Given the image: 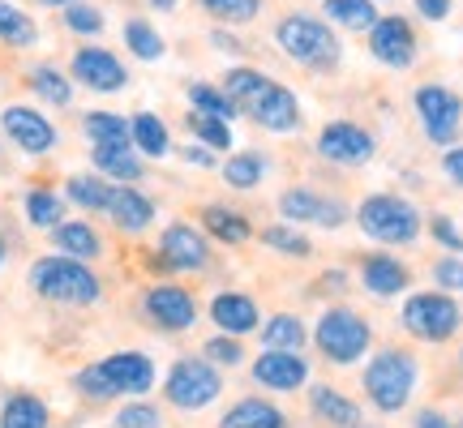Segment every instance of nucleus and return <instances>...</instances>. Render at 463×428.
Returning a JSON list of instances; mask_svg holds the SVG:
<instances>
[{
	"label": "nucleus",
	"mask_w": 463,
	"mask_h": 428,
	"mask_svg": "<svg viewBox=\"0 0 463 428\" xmlns=\"http://www.w3.org/2000/svg\"><path fill=\"white\" fill-rule=\"evenodd\" d=\"M416 381H420V368H416V356L403 351V347H382L373 351V360L364 364V398L378 407L382 415L403 412L416 395Z\"/></svg>",
	"instance_id": "obj_1"
},
{
	"label": "nucleus",
	"mask_w": 463,
	"mask_h": 428,
	"mask_svg": "<svg viewBox=\"0 0 463 428\" xmlns=\"http://www.w3.org/2000/svg\"><path fill=\"white\" fill-rule=\"evenodd\" d=\"M31 287L43 300H52V304H78V309H82V304H95V300L103 296L99 274L86 262H73V257H61V253L39 257V262L31 265Z\"/></svg>",
	"instance_id": "obj_2"
},
{
	"label": "nucleus",
	"mask_w": 463,
	"mask_h": 428,
	"mask_svg": "<svg viewBox=\"0 0 463 428\" xmlns=\"http://www.w3.org/2000/svg\"><path fill=\"white\" fill-rule=\"evenodd\" d=\"M352 214H356V228L378 245H416L425 228L420 210L399 193H369Z\"/></svg>",
	"instance_id": "obj_3"
},
{
	"label": "nucleus",
	"mask_w": 463,
	"mask_h": 428,
	"mask_svg": "<svg viewBox=\"0 0 463 428\" xmlns=\"http://www.w3.org/2000/svg\"><path fill=\"white\" fill-rule=\"evenodd\" d=\"M275 43L288 60H297L305 69H331L339 65V39L326 22H317V17H283L279 26H275Z\"/></svg>",
	"instance_id": "obj_4"
},
{
	"label": "nucleus",
	"mask_w": 463,
	"mask_h": 428,
	"mask_svg": "<svg viewBox=\"0 0 463 428\" xmlns=\"http://www.w3.org/2000/svg\"><path fill=\"white\" fill-rule=\"evenodd\" d=\"M314 343L331 364H356V360H364V351L373 343V326H369L356 309L331 304L326 313L317 317Z\"/></svg>",
	"instance_id": "obj_5"
},
{
	"label": "nucleus",
	"mask_w": 463,
	"mask_h": 428,
	"mask_svg": "<svg viewBox=\"0 0 463 428\" xmlns=\"http://www.w3.org/2000/svg\"><path fill=\"white\" fill-rule=\"evenodd\" d=\"M399 321L420 343H447V339H455V330L463 326V309L450 300V292H412L403 300Z\"/></svg>",
	"instance_id": "obj_6"
},
{
	"label": "nucleus",
	"mask_w": 463,
	"mask_h": 428,
	"mask_svg": "<svg viewBox=\"0 0 463 428\" xmlns=\"http://www.w3.org/2000/svg\"><path fill=\"white\" fill-rule=\"evenodd\" d=\"M164 395L181 412H202V407H211L223 395V377H219V368L206 356H184V360L167 368Z\"/></svg>",
	"instance_id": "obj_7"
},
{
	"label": "nucleus",
	"mask_w": 463,
	"mask_h": 428,
	"mask_svg": "<svg viewBox=\"0 0 463 428\" xmlns=\"http://www.w3.org/2000/svg\"><path fill=\"white\" fill-rule=\"evenodd\" d=\"M416 116H420V129L433 146H455L463 129V99L450 90V86H420L416 90Z\"/></svg>",
	"instance_id": "obj_8"
},
{
	"label": "nucleus",
	"mask_w": 463,
	"mask_h": 428,
	"mask_svg": "<svg viewBox=\"0 0 463 428\" xmlns=\"http://www.w3.org/2000/svg\"><path fill=\"white\" fill-rule=\"evenodd\" d=\"M142 313L150 317V326L167 330V334H181L198 321V300L189 287H176V283H155L146 296H142Z\"/></svg>",
	"instance_id": "obj_9"
},
{
	"label": "nucleus",
	"mask_w": 463,
	"mask_h": 428,
	"mask_svg": "<svg viewBox=\"0 0 463 428\" xmlns=\"http://www.w3.org/2000/svg\"><path fill=\"white\" fill-rule=\"evenodd\" d=\"M159 265L164 270H206L211 265V240H206V231H198L194 223H172L164 228L159 236Z\"/></svg>",
	"instance_id": "obj_10"
},
{
	"label": "nucleus",
	"mask_w": 463,
	"mask_h": 428,
	"mask_svg": "<svg viewBox=\"0 0 463 428\" xmlns=\"http://www.w3.org/2000/svg\"><path fill=\"white\" fill-rule=\"evenodd\" d=\"M373 150H378L373 133L361 129V125H352V120H331L326 129L317 133V154H322V159H331V163H339V167L369 163V159H373Z\"/></svg>",
	"instance_id": "obj_11"
},
{
	"label": "nucleus",
	"mask_w": 463,
	"mask_h": 428,
	"mask_svg": "<svg viewBox=\"0 0 463 428\" xmlns=\"http://www.w3.org/2000/svg\"><path fill=\"white\" fill-rule=\"evenodd\" d=\"M0 129H5V137L14 142L22 154H48V150H56V125H52L43 112H34V107H22V103H14V107H5L0 112Z\"/></svg>",
	"instance_id": "obj_12"
},
{
	"label": "nucleus",
	"mask_w": 463,
	"mask_h": 428,
	"mask_svg": "<svg viewBox=\"0 0 463 428\" xmlns=\"http://www.w3.org/2000/svg\"><path fill=\"white\" fill-rule=\"evenodd\" d=\"M369 51H373V60L391 69H408L416 60V31L408 17L399 14H386L378 17L373 26H369Z\"/></svg>",
	"instance_id": "obj_13"
},
{
	"label": "nucleus",
	"mask_w": 463,
	"mask_h": 428,
	"mask_svg": "<svg viewBox=\"0 0 463 428\" xmlns=\"http://www.w3.org/2000/svg\"><path fill=\"white\" fill-rule=\"evenodd\" d=\"M279 214L288 223H317V228H344L347 223L344 201L326 198V193H314V189H283Z\"/></svg>",
	"instance_id": "obj_14"
},
{
	"label": "nucleus",
	"mask_w": 463,
	"mask_h": 428,
	"mask_svg": "<svg viewBox=\"0 0 463 428\" xmlns=\"http://www.w3.org/2000/svg\"><path fill=\"white\" fill-rule=\"evenodd\" d=\"M249 373H253V381H258L262 390H275V395H288V390L309 386V360H305L300 351H262Z\"/></svg>",
	"instance_id": "obj_15"
},
{
	"label": "nucleus",
	"mask_w": 463,
	"mask_h": 428,
	"mask_svg": "<svg viewBox=\"0 0 463 428\" xmlns=\"http://www.w3.org/2000/svg\"><path fill=\"white\" fill-rule=\"evenodd\" d=\"M73 78L82 86H90V90H99V95H112V90H125V82H129V73H125V65L116 60L108 48H78L73 51Z\"/></svg>",
	"instance_id": "obj_16"
},
{
	"label": "nucleus",
	"mask_w": 463,
	"mask_h": 428,
	"mask_svg": "<svg viewBox=\"0 0 463 428\" xmlns=\"http://www.w3.org/2000/svg\"><path fill=\"white\" fill-rule=\"evenodd\" d=\"M356 274H361L364 292L378 300H391L412 287V270L399 262V257H391V253H364L361 265H356Z\"/></svg>",
	"instance_id": "obj_17"
},
{
	"label": "nucleus",
	"mask_w": 463,
	"mask_h": 428,
	"mask_svg": "<svg viewBox=\"0 0 463 428\" xmlns=\"http://www.w3.org/2000/svg\"><path fill=\"white\" fill-rule=\"evenodd\" d=\"M245 116L253 125H262L266 133H292V129H300V120H305V116H300V99L279 82L266 86L262 99L253 103Z\"/></svg>",
	"instance_id": "obj_18"
},
{
	"label": "nucleus",
	"mask_w": 463,
	"mask_h": 428,
	"mask_svg": "<svg viewBox=\"0 0 463 428\" xmlns=\"http://www.w3.org/2000/svg\"><path fill=\"white\" fill-rule=\"evenodd\" d=\"M211 321L219 326V334L241 339V334L262 326V309H258V300L245 296V292H219V296L211 300Z\"/></svg>",
	"instance_id": "obj_19"
},
{
	"label": "nucleus",
	"mask_w": 463,
	"mask_h": 428,
	"mask_svg": "<svg viewBox=\"0 0 463 428\" xmlns=\"http://www.w3.org/2000/svg\"><path fill=\"white\" fill-rule=\"evenodd\" d=\"M99 368H103V377L112 381L116 395H146L150 386H155V364L142 351H116Z\"/></svg>",
	"instance_id": "obj_20"
},
{
	"label": "nucleus",
	"mask_w": 463,
	"mask_h": 428,
	"mask_svg": "<svg viewBox=\"0 0 463 428\" xmlns=\"http://www.w3.org/2000/svg\"><path fill=\"white\" fill-rule=\"evenodd\" d=\"M52 248L61 257H73V262H95L103 253V236L86 219H69V223L52 228Z\"/></svg>",
	"instance_id": "obj_21"
},
{
	"label": "nucleus",
	"mask_w": 463,
	"mask_h": 428,
	"mask_svg": "<svg viewBox=\"0 0 463 428\" xmlns=\"http://www.w3.org/2000/svg\"><path fill=\"white\" fill-rule=\"evenodd\" d=\"M108 214H112L116 228L133 236V231H146L150 223H155V201H150L146 193H137L133 184H120V189H112Z\"/></svg>",
	"instance_id": "obj_22"
},
{
	"label": "nucleus",
	"mask_w": 463,
	"mask_h": 428,
	"mask_svg": "<svg viewBox=\"0 0 463 428\" xmlns=\"http://www.w3.org/2000/svg\"><path fill=\"white\" fill-rule=\"evenodd\" d=\"M219 428H288V415L266 398H241L223 412Z\"/></svg>",
	"instance_id": "obj_23"
},
{
	"label": "nucleus",
	"mask_w": 463,
	"mask_h": 428,
	"mask_svg": "<svg viewBox=\"0 0 463 428\" xmlns=\"http://www.w3.org/2000/svg\"><path fill=\"white\" fill-rule=\"evenodd\" d=\"M202 231L219 240V245H245L253 228H249V219L241 210H232V206H202Z\"/></svg>",
	"instance_id": "obj_24"
},
{
	"label": "nucleus",
	"mask_w": 463,
	"mask_h": 428,
	"mask_svg": "<svg viewBox=\"0 0 463 428\" xmlns=\"http://www.w3.org/2000/svg\"><path fill=\"white\" fill-rule=\"evenodd\" d=\"M309 407H314V415L322 424H335V428L361 424V407L347 395H339L335 386H314V390H309Z\"/></svg>",
	"instance_id": "obj_25"
},
{
	"label": "nucleus",
	"mask_w": 463,
	"mask_h": 428,
	"mask_svg": "<svg viewBox=\"0 0 463 428\" xmlns=\"http://www.w3.org/2000/svg\"><path fill=\"white\" fill-rule=\"evenodd\" d=\"M309 339V330L297 313H270L262 326V347L266 351H300Z\"/></svg>",
	"instance_id": "obj_26"
},
{
	"label": "nucleus",
	"mask_w": 463,
	"mask_h": 428,
	"mask_svg": "<svg viewBox=\"0 0 463 428\" xmlns=\"http://www.w3.org/2000/svg\"><path fill=\"white\" fill-rule=\"evenodd\" d=\"M129 137H133V150H142L146 159H164L167 150H172L167 125L155 112H137V116H133V120H129Z\"/></svg>",
	"instance_id": "obj_27"
},
{
	"label": "nucleus",
	"mask_w": 463,
	"mask_h": 428,
	"mask_svg": "<svg viewBox=\"0 0 463 428\" xmlns=\"http://www.w3.org/2000/svg\"><path fill=\"white\" fill-rule=\"evenodd\" d=\"M266 86H270V78H266V73L241 65V69H228V73H223V86H219V90H223V95L236 103V112H249L253 103L262 99Z\"/></svg>",
	"instance_id": "obj_28"
},
{
	"label": "nucleus",
	"mask_w": 463,
	"mask_h": 428,
	"mask_svg": "<svg viewBox=\"0 0 463 428\" xmlns=\"http://www.w3.org/2000/svg\"><path fill=\"white\" fill-rule=\"evenodd\" d=\"M219 172H223V184H228V189L249 193V189H258V184L266 181V159L258 150H236V154H228V163L219 167Z\"/></svg>",
	"instance_id": "obj_29"
},
{
	"label": "nucleus",
	"mask_w": 463,
	"mask_h": 428,
	"mask_svg": "<svg viewBox=\"0 0 463 428\" xmlns=\"http://www.w3.org/2000/svg\"><path fill=\"white\" fill-rule=\"evenodd\" d=\"M0 428H48V403L34 395H9L0 407Z\"/></svg>",
	"instance_id": "obj_30"
},
{
	"label": "nucleus",
	"mask_w": 463,
	"mask_h": 428,
	"mask_svg": "<svg viewBox=\"0 0 463 428\" xmlns=\"http://www.w3.org/2000/svg\"><path fill=\"white\" fill-rule=\"evenodd\" d=\"M90 159L99 167L103 176H112V181H142V159L133 154V146H95L90 150Z\"/></svg>",
	"instance_id": "obj_31"
},
{
	"label": "nucleus",
	"mask_w": 463,
	"mask_h": 428,
	"mask_svg": "<svg viewBox=\"0 0 463 428\" xmlns=\"http://www.w3.org/2000/svg\"><path fill=\"white\" fill-rule=\"evenodd\" d=\"M82 129H86V137H90L95 146H133L129 120H125V116H116V112H90L82 120Z\"/></svg>",
	"instance_id": "obj_32"
},
{
	"label": "nucleus",
	"mask_w": 463,
	"mask_h": 428,
	"mask_svg": "<svg viewBox=\"0 0 463 428\" xmlns=\"http://www.w3.org/2000/svg\"><path fill=\"white\" fill-rule=\"evenodd\" d=\"M65 198L73 201V206H82V210L99 214V210H108V201H112V184L103 181V176H69Z\"/></svg>",
	"instance_id": "obj_33"
},
{
	"label": "nucleus",
	"mask_w": 463,
	"mask_h": 428,
	"mask_svg": "<svg viewBox=\"0 0 463 428\" xmlns=\"http://www.w3.org/2000/svg\"><path fill=\"white\" fill-rule=\"evenodd\" d=\"M262 245L283 253V257H314V240L297 231V223H270L262 228Z\"/></svg>",
	"instance_id": "obj_34"
},
{
	"label": "nucleus",
	"mask_w": 463,
	"mask_h": 428,
	"mask_svg": "<svg viewBox=\"0 0 463 428\" xmlns=\"http://www.w3.org/2000/svg\"><path fill=\"white\" fill-rule=\"evenodd\" d=\"M322 9H326L331 22H339L347 31H369L378 22V5L373 0H326Z\"/></svg>",
	"instance_id": "obj_35"
},
{
	"label": "nucleus",
	"mask_w": 463,
	"mask_h": 428,
	"mask_svg": "<svg viewBox=\"0 0 463 428\" xmlns=\"http://www.w3.org/2000/svg\"><path fill=\"white\" fill-rule=\"evenodd\" d=\"M31 90L43 103H52V107H69V99H73V86H69V78L61 73V69H52V65L31 69Z\"/></svg>",
	"instance_id": "obj_36"
},
{
	"label": "nucleus",
	"mask_w": 463,
	"mask_h": 428,
	"mask_svg": "<svg viewBox=\"0 0 463 428\" xmlns=\"http://www.w3.org/2000/svg\"><path fill=\"white\" fill-rule=\"evenodd\" d=\"M34 39H39V31H34L31 17L0 0V43H9V48H31Z\"/></svg>",
	"instance_id": "obj_37"
},
{
	"label": "nucleus",
	"mask_w": 463,
	"mask_h": 428,
	"mask_svg": "<svg viewBox=\"0 0 463 428\" xmlns=\"http://www.w3.org/2000/svg\"><path fill=\"white\" fill-rule=\"evenodd\" d=\"M65 214V201L56 198L52 189H31L26 193V219H31V228H56V223H65L61 219Z\"/></svg>",
	"instance_id": "obj_38"
},
{
	"label": "nucleus",
	"mask_w": 463,
	"mask_h": 428,
	"mask_svg": "<svg viewBox=\"0 0 463 428\" xmlns=\"http://www.w3.org/2000/svg\"><path fill=\"white\" fill-rule=\"evenodd\" d=\"M125 43H129V51L137 60H159V56H164L159 31H155L150 22H142V17H129V22H125Z\"/></svg>",
	"instance_id": "obj_39"
},
{
	"label": "nucleus",
	"mask_w": 463,
	"mask_h": 428,
	"mask_svg": "<svg viewBox=\"0 0 463 428\" xmlns=\"http://www.w3.org/2000/svg\"><path fill=\"white\" fill-rule=\"evenodd\" d=\"M189 103H194V112L202 116H219V120H228L232 125V116H241L236 112V103L219 90V86H206V82H194L189 86Z\"/></svg>",
	"instance_id": "obj_40"
},
{
	"label": "nucleus",
	"mask_w": 463,
	"mask_h": 428,
	"mask_svg": "<svg viewBox=\"0 0 463 428\" xmlns=\"http://www.w3.org/2000/svg\"><path fill=\"white\" fill-rule=\"evenodd\" d=\"M189 133H194L206 150H228L232 146V125L228 120H219V116L189 112Z\"/></svg>",
	"instance_id": "obj_41"
},
{
	"label": "nucleus",
	"mask_w": 463,
	"mask_h": 428,
	"mask_svg": "<svg viewBox=\"0 0 463 428\" xmlns=\"http://www.w3.org/2000/svg\"><path fill=\"white\" fill-rule=\"evenodd\" d=\"M198 5L219 22H253L262 9V0H198Z\"/></svg>",
	"instance_id": "obj_42"
},
{
	"label": "nucleus",
	"mask_w": 463,
	"mask_h": 428,
	"mask_svg": "<svg viewBox=\"0 0 463 428\" xmlns=\"http://www.w3.org/2000/svg\"><path fill=\"white\" fill-rule=\"evenodd\" d=\"M206 360L215 364H223V368H236V364L245 360V347H241V339H232V334H215V339H206Z\"/></svg>",
	"instance_id": "obj_43"
},
{
	"label": "nucleus",
	"mask_w": 463,
	"mask_h": 428,
	"mask_svg": "<svg viewBox=\"0 0 463 428\" xmlns=\"http://www.w3.org/2000/svg\"><path fill=\"white\" fill-rule=\"evenodd\" d=\"M65 26L73 34H99L103 31V14L95 9V5H82V0H73V5H65Z\"/></svg>",
	"instance_id": "obj_44"
},
{
	"label": "nucleus",
	"mask_w": 463,
	"mask_h": 428,
	"mask_svg": "<svg viewBox=\"0 0 463 428\" xmlns=\"http://www.w3.org/2000/svg\"><path fill=\"white\" fill-rule=\"evenodd\" d=\"M116 428H164V415L150 403H125L116 412Z\"/></svg>",
	"instance_id": "obj_45"
},
{
	"label": "nucleus",
	"mask_w": 463,
	"mask_h": 428,
	"mask_svg": "<svg viewBox=\"0 0 463 428\" xmlns=\"http://www.w3.org/2000/svg\"><path fill=\"white\" fill-rule=\"evenodd\" d=\"M73 386H78V395L95 398V403H108V398H116L112 381L103 377V368H99V364H90V368H82V373L73 377Z\"/></svg>",
	"instance_id": "obj_46"
},
{
	"label": "nucleus",
	"mask_w": 463,
	"mask_h": 428,
	"mask_svg": "<svg viewBox=\"0 0 463 428\" xmlns=\"http://www.w3.org/2000/svg\"><path fill=\"white\" fill-rule=\"evenodd\" d=\"M430 231H433V240L442 248H450V253H463V231L455 228V219L450 214H433L430 219Z\"/></svg>",
	"instance_id": "obj_47"
},
{
	"label": "nucleus",
	"mask_w": 463,
	"mask_h": 428,
	"mask_svg": "<svg viewBox=\"0 0 463 428\" xmlns=\"http://www.w3.org/2000/svg\"><path fill=\"white\" fill-rule=\"evenodd\" d=\"M433 279L442 283L447 292H463V257L459 253H450V257H442V262L433 265Z\"/></svg>",
	"instance_id": "obj_48"
},
{
	"label": "nucleus",
	"mask_w": 463,
	"mask_h": 428,
	"mask_svg": "<svg viewBox=\"0 0 463 428\" xmlns=\"http://www.w3.org/2000/svg\"><path fill=\"white\" fill-rule=\"evenodd\" d=\"M442 172H447L450 184H459L463 189V146H447V154H442Z\"/></svg>",
	"instance_id": "obj_49"
},
{
	"label": "nucleus",
	"mask_w": 463,
	"mask_h": 428,
	"mask_svg": "<svg viewBox=\"0 0 463 428\" xmlns=\"http://www.w3.org/2000/svg\"><path fill=\"white\" fill-rule=\"evenodd\" d=\"M416 9H420V17H430V22H442L450 14V0H416Z\"/></svg>",
	"instance_id": "obj_50"
},
{
	"label": "nucleus",
	"mask_w": 463,
	"mask_h": 428,
	"mask_svg": "<svg viewBox=\"0 0 463 428\" xmlns=\"http://www.w3.org/2000/svg\"><path fill=\"white\" fill-rule=\"evenodd\" d=\"M416 428H455V420H447L442 412L425 407V412H416Z\"/></svg>",
	"instance_id": "obj_51"
},
{
	"label": "nucleus",
	"mask_w": 463,
	"mask_h": 428,
	"mask_svg": "<svg viewBox=\"0 0 463 428\" xmlns=\"http://www.w3.org/2000/svg\"><path fill=\"white\" fill-rule=\"evenodd\" d=\"M184 163H194V167H211V163H215V154H211L206 146H189V150H184Z\"/></svg>",
	"instance_id": "obj_52"
},
{
	"label": "nucleus",
	"mask_w": 463,
	"mask_h": 428,
	"mask_svg": "<svg viewBox=\"0 0 463 428\" xmlns=\"http://www.w3.org/2000/svg\"><path fill=\"white\" fill-rule=\"evenodd\" d=\"M211 39H215V48H232V51H241V48H245V43H241V39H232L228 31H215Z\"/></svg>",
	"instance_id": "obj_53"
},
{
	"label": "nucleus",
	"mask_w": 463,
	"mask_h": 428,
	"mask_svg": "<svg viewBox=\"0 0 463 428\" xmlns=\"http://www.w3.org/2000/svg\"><path fill=\"white\" fill-rule=\"evenodd\" d=\"M150 9H159V14H172V9H176V0H146Z\"/></svg>",
	"instance_id": "obj_54"
},
{
	"label": "nucleus",
	"mask_w": 463,
	"mask_h": 428,
	"mask_svg": "<svg viewBox=\"0 0 463 428\" xmlns=\"http://www.w3.org/2000/svg\"><path fill=\"white\" fill-rule=\"evenodd\" d=\"M43 5H52V9H65V5H73V0H43Z\"/></svg>",
	"instance_id": "obj_55"
},
{
	"label": "nucleus",
	"mask_w": 463,
	"mask_h": 428,
	"mask_svg": "<svg viewBox=\"0 0 463 428\" xmlns=\"http://www.w3.org/2000/svg\"><path fill=\"white\" fill-rule=\"evenodd\" d=\"M5 257H9V248H5V240H0V265H5Z\"/></svg>",
	"instance_id": "obj_56"
},
{
	"label": "nucleus",
	"mask_w": 463,
	"mask_h": 428,
	"mask_svg": "<svg viewBox=\"0 0 463 428\" xmlns=\"http://www.w3.org/2000/svg\"><path fill=\"white\" fill-rule=\"evenodd\" d=\"M455 428H463V415H459V424H455Z\"/></svg>",
	"instance_id": "obj_57"
},
{
	"label": "nucleus",
	"mask_w": 463,
	"mask_h": 428,
	"mask_svg": "<svg viewBox=\"0 0 463 428\" xmlns=\"http://www.w3.org/2000/svg\"><path fill=\"white\" fill-rule=\"evenodd\" d=\"M459 364H463V351H459Z\"/></svg>",
	"instance_id": "obj_58"
},
{
	"label": "nucleus",
	"mask_w": 463,
	"mask_h": 428,
	"mask_svg": "<svg viewBox=\"0 0 463 428\" xmlns=\"http://www.w3.org/2000/svg\"><path fill=\"white\" fill-rule=\"evenodd\" d=\"M352 428H364V424H352Z\"/></svg>",
	"instance_id": "obj_59"
}]
</instances>
